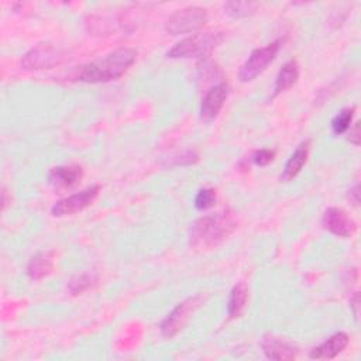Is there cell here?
Returning <instances> with one entry per match:
<instances>
[{
	"mask_svg": "<svg viewBox=\"0 0 361 361\" xmlns=\"http://www.w3.org/2000/svg\"><path fill=\"white\" fill-rule=\"evenodd\" d=\"M237 224L235 213L230 209L199 217L189 227V245L197 250L214 248L233 234Z\"/></svg>",
	"mask_w": 361,
	"mask_h": 361,
	"instance_id": "obj_1",
	"label": "cell"
},
{
	"mask_svg": "<svg viewBox=\"0 0 361 361\" xmlns=\"http://www.w3.org/2000/svg\"><path fill=\"white\" fill-rule=\"evenodd\" d=\"M137 51L128 47L118 48L104 58L93 61L82 66L78 78L87 83L110 82L121 78L127 69L134 63Z\"/></svg>",
	"mask_w": 361,
	"mask_h": 361,
	"instance_id": "obj_2",
	"label": "cell"
},
{
	"mask_svg": "<svg viewBox=\"0 0 361 361\" xmlns=\"http://www.w3.org/2000/svg\"><path fill=\"white\" fill-rule=\"evenodd\" d=\"M223 34L220 32H199L186 37L176 42L168 52L166 58L171 59H189L204 58L221 42Z\"/></svg>",
	"mask_w": 361,
	"mask_h": 361,
	"instance_id": "obj_3",
	"label": "cell"
},
{
	"mask_svg": "<svg viewBox=\"0 0 361 361\" xmlns=\"http://www.w3.org/2000/svg\"><path fill=\"white\" fill-rule=\"evenodd\" d=\"M207 21V13L197 6L176 10L165 23V31L172 35L188 34L202 28Z\"/></svg>",
	"mask_w": 361,
	"mask_h": 361,
	"instance_id": "obj_4",
	"label": "cell"
},
{
	"mask_svg": "<svg viewBox=\"0 0 361 361\" xmlns=\"http://www.w3.org/2000/svg\"><path fill=\"white\" fill-rule=\"evenodd\" d=\"M282 42V39H276L262 48L254 49L238 71L240 80L250 82L255 79L258 75H261L268 68V65L275 59Z\"/></svg>",
	"mask_w": 361,
	"mask_h": 361,
	"instance_id": "obj_5",
	"label": "cell"
},
{
	"mask_svg": "<svg viewBox=\"0 0 361 361\" xmlns=\"http://www.w3.org/2000/svg\"><path fill=\"white\" fill-rule=\"evenodd\" d=\"M202 302H203V296L195 295V296H190V298L185 299L183 302L178 303L172 309V312L162 320V323L159 326L161 334L168 338L178 334L185 327V324L189 322L193 312L202 305Z\"/></svg>",
	"mask_w": 361,
	"mask_h": 361,
	"instance_id": "obj_6",
	"label": "cell"
},
{
	"mask_svg": "<svg viewBox=\"0 0 361 361\" xmlns=\"http://www.w3.org/2000/svg\"><path fill=\"white\" fill-rule=\"evenodd\" d=\"M99 190H100V186L93 185V186H89V188L78 192V193L63 197L52 206L51 214L55 217H63V216H69V214L82 212L83 209H86L87 206H90L94 202V199L99 195Z\"/></svg>",
	"mask_w": 361,
	"mask_h": 361,
	"instance_id": "obj_7",
	"label": "cell"
},
{
	"mask_svg": "<svg viewBox=\"0 0 361 361\" xmlns=\"http://www.w3.org/2000/svg\"><path fill=\"white\" fill-rule=\"evenodd\" d=\"M62 52L51 44H41L30 49L21 58V66L27 71L49 69L62 61Z\"/></svg>",
	"mask_w": 361,
	"mask_h": 361,
	"instance_id": "obj_8",
	"label": "cell"
},
{
	"mask_svg": "<svg viewBox=\"0 0 361 361\" xmlns=\"http://www.w3.org/2000/svg\"><path fill=\"white\" fill-rule=\"evenodd\" d=\"M323 227L337 237H351L357 231L355 221L340 207H329L322 217Z\"/></svg>",
	"mask_w": 361,
	"mask_h": 361,
	"instance_id": "obj_9",
	"label": "cell"
},
{
	"mask_svg": "<svg viewBox=\"0 0 361 361\" xmlns=\"http://www.w3.org/2000/svg\"><path fill=\"white\" fill-rule=\"evenodd\" d=\"M228 96V86L226 83H219L207 90L200 103V118L206 123L214 120L220 113L226 99Z\"/></svg>",
	"mask_w": 361,
	"mask_h": 361,
	"instance_id": "obj_10",
	"label": "cell"
},
{
	"mask_svg": "<svg viewBox=\"0 0 361 361\" xmlns=\"http://www.w3.org/2000/svg\"><path fill=\"white\" fill-rule=\"evenodd\" d=\"M261 347L264 354L269 360H276V361L293 360L298 355V348L293 344L269 334L264 336L261 341Z\"/></svg>",
	"mask_w": 361,
	"mask_h": 361,
	"instance_id": "obj_11",
	"label": "cell"
},
{
	"mask_svg": "<svg viewBox=\"0 0 361 361\" xmlns=\"http://www.w3.org/2000/svg\"><path fill=\"white\" fill-rule=\"evenodd\" d=\"M83 176L79 165H61L54 166L48 173V182L56 189H66L76 185Z\"/></svg>",
	"mask_w": 361,
	"mask_h": 361,
	"instance_id": "obj_12",
	"label": "cell"
},
{
	"mask_svg": "<svg viewBox=\"0 0 361 361\" xmlns=\"http://www.w3.org/2000/svg\"><path fill=\"white\" fill-rule=\"evenodd\" d=\"M348 336L343 331H338L333 336H330L326 341H323L320 345L314 347L310 351V358L314 360H330L338 355L348 344Z\"/></svg>",
	"mask_w": 361,
	"mask_h": 361,
	"instance_id": "obj_13",
	"label": "cell"
},
{
	"mask_svg": "<svg viewBox=\"0 0 361 361\" xmlns=\"http://www.w3.org/2000/svg\"><path fill=\"white\" fill-rule=\"evenodd\" d=\"M309 144H310V141L306 140L296 147V149L293 151V154L289 157V159L286 161V164L283 166V171L281 173L282 180H285V182L292 180L302 171L303 165L306 164L307 155H309Z\"/></svg>",
	"mask_w": 361,
	"mask_h": 361,
	"instance_id": "obj_14",
	"label": "cell"
},
{
	"mask_svg": "<svg viewBox=\"0 0 361 361\" xmlns=\"http://www.w3.org/2000/svg\"><path fill=\"white\" fill-rule=\"evenodd\" d=\"M298 78H299V68H298L296 61L290 59L286 63H283L282 68L279 69L278 75H276L272 97H275L279 93L286 92L288 89H290L296 83Z\"/></svg>",
	"mask_w": 361,
	"mask_h": 361,
	"instance_id": "obj_15",
	"label": "cell"
},
{
	"mask_svg": "<svg viewBox=\"0 0 361 361\" xmlns=\"http://www.w3.org/2000/svg\"><path fill=\"white\" fill-rule=\"evenodd\" d=\"M52 268H54V261L51 254L38 252L34 257H31V259L28 261L27 275L34 281H39L47 275H49L52 272Z\"/></svg>",
	"mask_w": 361,
	"mask_h": 361,
	"instance_id": "obj_16",
	"label": "cell"
},
{
	"mask_svg": "<svg viewBox=\"0 0 361 361\" xmlns=\"http://www.w3.org/2000/svg\"><path fill=\"white\" fill-rule=\"evenodd\" d=\"M247 300H248V288L244 282H238L237 285L233 286L228 295V302H227L228 316L231 319L240 317L245 309Z\"/></svg>",
	"mask_w": 361,
	"mask_h": 361,
	"instance_id": "obj_17",
	"label": "cell"
},
{
	"mask_svg": "<svg viewBox=\"0 0 361 361\" xmlns=\"http://www.w3.org/2000/svg\"><path fill=\"white\" fill-rule=\"evenodd\" d=\"M97 282V275L93 272H86L80 275H75L68 282V289L72 295H79L89 288H92Z\"/></svg>",
	"mask_w": 361,
	"mask_h": 361,
	"instance_id": "obj_18",
	"label": "cell"
},
{
	"mask_svg": "<svg viewBox=\"0 0 361 361\" xmlns=\"http://www.w3.org/2000/svg\"><path fill=\"white\" fill-rule=\"evenodd\" d=\"M354 116V107H345L340 110L331 120V130L334 134H344L350 127Z\"/></svg>",
	"mask_w": 361,
	"mask_h": 361,
	"instance_id": "obj_19",
	"label": "cell"
},
{
	"mask_svg": "<svg viewBox=\"0 0 361 361\" xmlns=\"http://www.w3.org/2000/svg\"><path fill=\"white\" fill-rule=\"evenodd\" d=\"M255 7H257L255 3H248V1H227L223 4L224 11L234 18L250 16L255 10Z\"/></svg>",
	"mask_w": 361,
	"mask_h": 361,
	"instance_id": "obj_20",
	"label": "cell"
},
{
	"mask_svg": "<svg viewBox=\"0 0 361 361\" xmlns=\"http://www.w3.org/2000/svg\"><path fill=\"white\" fill-rule=\"evenodd\" d=\"M216 202V192L212 188H203L197 192L195 197V207L197 210L210 209Z\"/></svg>",
	"mask_w": 361,
	"mask_h": 361,
	"instance_id": "obj_21",
	"label": "cell"
},
{
	"mask_svg": "<svg viewBox=\"0 0 361 361\" xmlns=\"http://www.w3.org/2000/svg\"><path fill=\"white\" fill-rule=\"evenodd\" d=\"M274 157H275V151L274 149L262 148V149H257L252 154L251 159H252L254 164H257L259 166H265V165H268L274 159Z\"/></svg>",
	"mask_w": 361,
	"mask_h": 361,
	"instance_id": "obj_22",
	"label": "cell"
},
{
	"mask_svg": "<svg viewBox=\"0 0 361 361\" xmlns=\"http://www.w3.org/2000/svg\"><path fill=\"white\" fill-rule=\"evenodd\" d=\"M360 127H358V123H355L353 126V128L350 127V133H348V140L350 142H353L354 145H358L360 144V133H358Z\"/></svg>",
	"mask_w": 361,
	"mask_h": 361,
	"instance_id": "obj_23",
	"label": "cell"
},
{
	"mask_svg": "<svg viewBox=\"0 0 361 361\" xmlns=\"http://www.w3.org/2000/svg\"><path fill=\"white\" fill-rule=\"evenodd\" d=\"M348 199H350L355 206H358V203H360V186H358V185H354V186L348 190Z\"/></svg>",
	"mask_w": 361,
	"mask_h": 361,
	"instance_id": "obj_24",
	"label": "cell"
},
{
	"mask_svg": "<svg viewBox=\"0 0 361 361\" xmlns=\"http://www.w3.org/2000/svg\"><path fill=\"white\" fill-rule=\"evenodd\" d=\"M350 302H351V307L354 309V316L357 319V314H358V310H357V307H358V293H355Z\"/></svg>",
	"mask_w": 361,
	"mask_h": 361,
	"instance_id": "obj_25",
	"label": "cell"
}]
</instances>
